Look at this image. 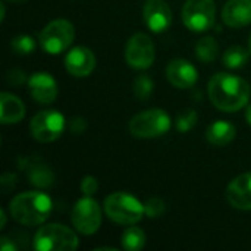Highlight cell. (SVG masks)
<instances>
[{
	"mask_svg": "<svg viewBox=\"0 0 251 251\" xmlns=\"http://www.w3.org/2000/svg\"><path fill=\"white\" fill-rule=\"evenodd\" d=\"M146 25L153 32H165L172 25V10L165 0H146L143 7Z\"/></svg>",
	"mask_w": 251,
	"mask_h": 251,
	"instance_id": "cell-11",
	"label": "cell"
},
{
	"mask_svg": "<svg viewBox=\"0 0 251 251\" xmlns=\"http://www.w3.org/2000/svg\"><path fill=\"white\" fill-rule=\"evenodd\" d=\"M219 54V44L212 37H204L196 44V56L204 63L213 62Z\"/></svg>",
	"mask_w": 251,
	"mask_h": 251,
	"instance_id": "cell-22",
	"label": "cell"
},
{
	"mask_svg": "<svg viewBox=\"0 0 251 251\" xmlns=\"http://www.w3.org/2000/svg\"><path fill=\"white\" fill-rule=\"evenodd\" d=\"M15 181H16V175L15 174H4L1 176V181H0V184L3 187V191H7V190L13 188Z\"/></svg>",
	"mask_w": 251,
	"mask_h": 251,
	"instance_id": "cell-29",
	"label": "cell"
},
{
	"mask_svg": "<svg viewBox=\"0 0 251 251\" xmlns=\"http://www.w3.org/2000/svg\"><path fill=\"white\" fill-rule=\"evenodd\" d=\"M250 50L244 49L243 46H232L225 50L222 56V62L229 69H240L249 62Z\"/></svg>",
	"mask_w": 251,
	"mask_h": 251,
	"instance_id": "cell-21",
	"label": "cell"
},
{
	"mask_svg": "<svg viewBox=\"0 0 251 251\" xmlns=\"http://www.w3.org/2000/svg\"><path fill=\"white\" fill-rule=\"evenodd\" d=\"M166 76L174 87L187 90L196 85L199 74L191 62L185 59H174L166 66Z\"/></svg>",
	"mask_w": 251,
	"mask_h": 251,
	"instance_id": "cell-14",
	"label": "cell"
},
{
	"mask_svg": "<svg viewBox=\"0 0 251 251\" xmlns=\"http://www.w3.org/2000/svg\"><path fill=\"white\" fill-rule=\"evenodd\" d=\"M249 50H250V53H251V35H250V38H249Z\"/></svg>",
	"mask_w": 251,
	"mask_h": 251,
	"instance_id": "cell-37",
	"label": "cell"
},
{
	"mask_svg": "<svg viewBox=\"0 0 251 251\" xmlns=\"http://www.w3.org/2000/svg\"><path fill=\"white\" fill-rule=\"evenodd\" d=\"M25 116V106L22 100L12 93L3 91L0 94V121L3 125L18 124Z\"/></svg>",
	"mask_w": 251,
	"mask_h": 251,
	"instance_id": "cell-17",
	"label": "cell"
},
{
	"mask_svg": "<svg viewBox=\"0 0 251 251\" xmlns=\"http://www.w3.org/2000/svg\"><path fill=\"white\" fill-rule=\"evenodd\" d=\"M165 210H166V206L162 199L153 197L144 203V213H146V216H149L151 219L160 218L165 213Z\"/></svg>",
	"mask_w": 251,
	"mask_h": 251,
	"instance_id": "cell-26",
	"label": "cell"
},
{
	"mask_svg": "<svg viewBox=\"0 0 251 251\" xmlns=\"http://www.w3.org/2000/svg\"><path fill=\"white\" fill-rule=\"evenodd\" d=\"M71 129H72V132H75V134H81V132L85 129V121L81 119V118H75L74 122L71 124Z\"/></svg>",
	"mask_w": 251,
	"mask_h": 251,
	"instance_id": "cell-30",
	"label": "cell"
},
{
	"mask_svg": "<svg viewBox=\"0 0 251 251\" xmlns=\"http://www.w3.org/2000/svg\"><path fill=\"white\" fill-rule=\"evenodd\" d=\"M76 234L62 224H47L34 235V249L37 251H74L78 249Z\"/></svg>",
	"mask_w": 251,
	"mask_h": 251,
	"instance_id": "cell-4",
	"label": "cell"
},
{
	"mask_svg": "<svg viewBox=\"0 0 251 251\" xmlns=\"http://www.w3.org/2000/svg\"><path fill=\"white\" fill-rule=\"evenodd\" d=\"M222 19L231 28L251 24V0H228L222 9Z\"/></svg>",
	"mask_w": 251,
	"mask_h": 251,
	"instance_id": "cell-16",
	"label": "cell"
},
{
	"mask_svg": "<svg viewBox=\"0 0 251 251\" xmlns=\"http://www.w3.org/2000/svg\"><path fill=\"white\" fill-rule=\"evenodd\" d=\"M171 118L162 109H149L129 121V132L137 138H157L171 129Z\"/></svg>",
	"mask_w": 251,
	"mask_h": 251,
	"instance_id": "cell-5",
	"label": "cell"
},
{
	"mask_svg": "<svg viewBox=\"0 0 251 251\" xmlns=\"http://www.w3.org/2000/svg\"><path fill=\"white\" fill-rule=\"evenodd\" d=\"M0 9H1V15H0V21H3V19H4V13H6V10H4V4H0Z\"/></svg>",
	"mask_w": 251,
	"mask_h": 251,
	"instance_id": "cell-34",
	"label": "cell"
},
{
	"mask_svg": "<svg viewBox=\"0 0 251 251\" xmlns=\"http://www.w3.org/2000/svg\"><path fill=\"white\" fill-rule=\"evenodd\" d=\"M97 251L100 250H112V251H116V249H113V247H99V249H96Z\"/></svg>",
	"mask_w": 251,
	"mask_h": 251,
	"instance_id": "cell-35",
	"label": "cell"
},
{
	"mask_svg": "<svg viewBox=\"0 0 251 251\" xmlns=\"http://www.w3.org/2000/svg\"><path fill=\"white\" fill-rule=\"evenodd\" d=\"M65 68L76 78L88 76L96 68V56L88 47H74L65 57Z\"/></svg>",
	"mask_w": 251,
	"mask_h": 251,
	"instance_id": "cell-12",
	"label": "cell"
},
{
	"mask_svg": "<svg viewBox=\"0 0 251 251\" xmlns=\"http://www.w3.org/2000/svg\"><path fill=\"white\" fill-rule=\"evenodd\" d=\"M246 119H247V122L251 125V104L247 107V110H246Z\"/></svg>",
	"mask_w": 251,
	"mask_h": 251,
	"instance_id": "cell-33",
	"label": "cell"
},
{
	"mask_svg": "<svg viewBox=\"0 0 251 251\" xmlns=\"http://www.w3.org/2000/svg\"><path fill=\"white\" fill-rule=\"evenodd\" d=\"M197 119H199V115L194 109H188V110H184L178 115L176 118V128L179 132H187L190 129H193L197 124Z\"/></svg>",
	"mask_w": 251,
	"mask_h": 251,
	"instance_id": "cell-25",
	"label": "cell"
},
{
	"mask_svg": "<svg viewBox=\"0 0 251 251\" xmlns=\"http://www.w3.org/2000/svg\"><path fill=\"white\" fill-rule=\"evenodd\" d=\"M31 97L40 104H50L57 97L56 79L47 72H35L28 78Z\"/></svg>",
	"mask_w": 251,
	"mask_h": 251,
	"instance_id": "cell-13",
	"label": "cell"
},
{
	"mask_svg": "<svg viewBox=\"0 0 251 251\" xmlns=\"http://www.w3.org/2000/svg\"><path fill=\"white\" fill-rule=\"evenodd\" d=\"M0 250L1 251H15L16 250V246L6 237L1 238V243H0Z\"/></svg>",
	"mask_w": 251,
	"mask_h": 251,
	"instance_id": "cell-31",
	"label": "cell"
},
{
	"mask_svg": "<svg viewBox=\"0 0 251 251\" xmlns=\"http://www.w3.org/2000/svg\"><path fill=\"white\" fill-rule=\"evenodd\" d=\"M65 129V118L57 110H41L29 124V131L34 140L40 143H51L57 140Z\"/></svg>",
	"mask_w": 251,
	"mask_h": 251,
	"instance_id": "cell-9",
	"label": "cell"
},
{
	"mask_svg": "<svg viewBox=\"0 0 251 251\" xmlns=\"http://www.w3.org/2000/svg\"><path fill=\"white\" fill-rule=\"evenodd\" d=\"M0 218H1L0 228H4V224H6V215H4V210H0Z\"/></svg>",
	"mask_w": 251,
	"mask_h": 251,
	"instance_id": "cell-32",
	"label": "cell"
},
{
	"mask_svg": "<svg viewBox=\"0 0 251 251\" xmlns=\"http://www.w3.org/2000/svg\"><path fill=\"white\" fill-rule=\"evenodd\" d=\"M10 49L13 50L15 54H19V56L31 54L34 51V49H35V40L31 35H26V34L16 35L10 41Z\"/></svg>",
	"mask_w": 251,
	"mask_h": 251,
	"instance_id": "cell-24",
	"label": "cell"
},
{
	"mask_svg": "<svg viewBox=\"0 0 251 251\" xmlns=\"http://www.w3.org/2000/svg\"><path fill=\"white\" fill-rule=\"evenodd\" d=\"M79 188H81V191H82L84 196L91 197V196H94V194L97 193V190H99V182H97V179H96L94 176L87 175V176L82 178Z\"/></svg>",
	"mask_w": 251,
	"mask_h": 251,
	"instance_id": "cell-27",
	"label": "cell"
},
{
	"mask_svg": "<svg viewBox=\"0 0 251 251\" xmlns=\"http://www.w3.org/2000/svg\"><path fill=\"white\" fill-rule=\"evenodd\" d=\"M226 200L238 210H251V172L241 174L229 182Z\"/></svg>",
	"mask_w": 251,
	"mask_h": 251,
	"instance_id": "cell-15",
	"label": "cell"
},
{
	"mask_svg": "<svg viewBox=\"0 0 251 251\" xmlns=\"http://www.w3.org/2000/svg\"><path fill=\"white\" fill-rule=\"evenodd\" d=\"M132 87H134V94L138 100H149L154 91V82L149 75H138Z\"/></svg>",
	"mask_w": 251,
	"mask_h": 251,
	"instance_id": "cell-23",
	"label": "cell"
},
{
	"mask_svg": "<svg viewBox=\"0 0 251 251\" xmlns=\"http://www.w3.org/2000/svg\"><path fill=\"white\" fill-rule=\"evenodd\" d=\"M215 15V0H187L182 7V22L194 32H203L212 28Z\"/></svg>",
	"mask_w": 251,
	"mask_h": 251,
	"instance_id": "cell-8",
	"label": "cell"
},
{
	"mask_svg": "<svg viewBox=\"0 0 251 251\" xmlns=\"http://www.w3.org/2000/svg\"><path fill=\"white\" fill-rule=\"evenodd\" d=\"M6 79H7L9 84H12L15 87H19V85H22L25 82L26 78H25V72H22L21 69H12V71L7 72Z\"/></svg>",
	"mask_w": 251,
	"mask_h": 251,
	"instance_id": "cell-28",
	"label": "cell"
},
{
	"mask_svg": "<svg viewBox=\"0 0 251 251\" xmlns=\"http://www.w3.org/2000/svg\"><path fill=\"white\" fill-rule=\"evenodd\" d=\"M7 1H10V3H16V4H19V3H24V1H26V0H7Z\"/></svg>",
	"mask_w": 251,
	"mask_h": 251,
	"instance_id": "cell-36",
	"label": "cell"
},
{
	"mask_svg": "<svg viewBox=\"0 0 251 251\" xmlns=\"http://www.w3.org/2000/svg\"><path fill=\"white\" fill-rule=\"evenodd\" d=\"M154 43L147 34L137 32L128 40L125 47V60L131 68L138 71L149 69L154 62Z\"/></svg>",
	"mask_w": 251,
	"mask_h": 251,
	"instance_id": "cell-10",
	"label": "cell"
},
{
	"mask_svg": "<svg viewBox=\"0 0 251 251\" xmlns=\"http://www.w3.org/2000/svg\"><path fill=\"white\" fill-rule=\"evenodd\" d=\"M75 38L74 25L68 19H54L49 22L38 35L41 49L49 54H60Z\"/></svg>",
	"mask_w": 251,
	"mask_h": 251,
	"instance_id": "cell-6",
	"label": "cell"
},
{
	"mask_svg": "<svg viewBox=\"0 0 251 251\" xmlns=\"http://www.w3.org/2000/svg\"><path fill=\"white\" fill-rule=\"evenodd\" d=\"M122 247L126 251H138L146 246V234L141 228L129 225L122 234Z\"/></svg>",
	"mask_w": 251,
	"mask_h": 251,
	"instance_id": "cell-20",
	"label": "cell"
},
{
	"mask_svg": "<svg viewBox=\"0 0 251 251\" xmlns=\"http://www.w3.org/2000/svg\"><path fill=\"white\" fill-rule=\"evenodd\" d=\"M53 210L51 199L41 191H26L15 196L9 203L10 216L21 225L37 226L47 221Z\"/></svg>",
	"mask_w": 251,
	"mask_h": 251,
	"instance_id": "cell-2",
	"label": "cell"
},
{
	"mask_svg": "<svg viewBox=\"0 0 251 251\" xmlns=\"http://www.w3.org/2000/svg\"><path fill=\"white\" fill-rule=\"evenodd\" d=\"M71 221L79 234L93 235L101 225V209L94 199L85 196L74 204Z\"/></svg>",
	"mask_w": 251,
	"mask_h": 251,
	"instance_id": "cell-7",
	"label": "cell"
},
{
	"mask_svg": "<svg viewBox=\"0 0 251 251\" xmlns=\"http://www.w3.org/2000/svg\"><path fill=\"white\" fill-rule=\"evenodd\" d=\"M25 168L28 169L29 182L34 187L49 188V187H51L54 184V174L47 166H44L41 163H29V162H26Z\"/></svg>",
	"mask_w": 251,
	"mask_h": 251,
	"instance_id": "cell-19",
	"label": "cell"
},
{
	"mask_svg": "<svg viewBox=\"0 0 251 251\" xmlns=\"http://www.w3.org/2000/svg\"><path fill=\"white\" fill-rule=\"evenodd\" d=\"M237 137V129L229 121H215L206 129V138L210 144L224 147L232 143Z\"/></svg>",
	"mask_w": 251,
	"mask_h": 251,
	"instance_id": "cell-18",
	"label": "cell"
},
{
	"mask_svg": "<svg viewBox=\"0 0 251 251\" xmlns=\"http://www.w3.org/2000/svg\"><path fill=\"white\" fill-rule=\"evenodd\" d=\"M103 207L106 216L119 225H135L146 215L144 204H141L134 196L124 191L112 193L107 196Z\"/></svg>",
	"mask_w": 251,
	"mask_h": 251,
	"instance_id": "cell-3",
	"label": "cell"
},
{
	"mask_svg": "<svg viewBox=\"0 0 251 251\" xmlns=\"http://www.w3.org/2000/svg\"><path fill=\"white\" fill-rule=\"evenodd\" d=\"M207 94L212 104L226 113L241 110L250 97V87L241 76L219 72L207 84Z\"/></svg>",
	"mask_w": 251,
	"mask_h": 251,
	"instance_id": "cell-1",
	"label": "cell"
}]
</instances>
